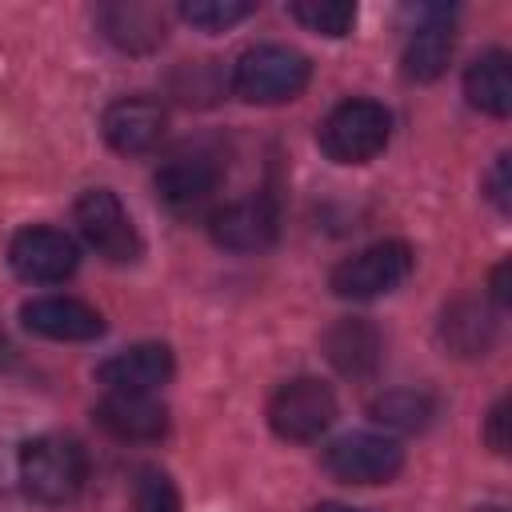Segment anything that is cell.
<instances>
[{"label": "cell", "mask_w": 512, "mask_h": 512, "mask_svg": "<svg viewBox=\"0 0 512 512\" xmlns=\"http://www.w3.org/2000/svg\"><path fill=\"white\" fill-rule=\"evenodd\" d=\"M88 480V452L80 440L44 432L20 448V484L36 504H68Z\"/></svg>", "instance_id": "6da1fadb"}, {"label": "cell", "mask_w": 512, "mask_h": 512, "mask_svg": "<svg viewBox=\"0 0 512 512\" xmlns=\"http://www.w3.org/2000/svg\"><path fill=\"white\" fill-rule=\"evenodd\" d=\"M312 80V60L288 44H256L232 64V92L248 104L296 100Z\"/></svg>", "instance_id": "7a4b0ae2"}, {"label": "cell", "mask_w": 512, "mask_h": 512, "mask_svg": "<svg viewBox=\"0 0 512 512\" xmlns=\"http://www.w3.org/2000/svg\"><path fill=\"white\" fill-rule=\"evenodd\" d=\"M320 148L336 164H368L388 148L392 116L376 100H344L320 120Z\"/></svg>", "instance_id": "3957f363"}, {"label": "cell", "mask_w": 512, "mask_h": 512, "mask_svg": "<svg viewBox=\"0 0 512 512\" xmlns=\"http://www.w3.org/2000/svg\"><path fill=\"white\" fill-rule=\"evenodd\" d=\"M412 264H416V256L404 240H380V244H368L356 256L340 260L332 268L328 284L344 300H376V296L396 292L408 280Z\"/></svg>", "instance_id": "277c9868"}, {"label": "cell", "mask_w": 512, "mask_h": 512, "mask_svg": "<svg viewBox=\"0 0 512 512\" xmlns=\"http://www.w3.org/2000/svg\"><path fill=\"white\" fill-rule=\"evenodd\" d=\"M332 420H336V396L316 376H296V380L280 384L268 400V424L280 440L308 444L320 432H328Z\"/></svg>", "instance_id": "5b68a950"}, {"label": "cell", "mask_w": 512, "mask_h": 512, "mask_svg": "<svg viewBox=\"0 0 512 512\" xmlns=\"http://www.w3.org/2000/svg\"><path fill=\"white\" fill-rule=\"evenodd\" d=\"M76 224L80 236L88 240V248L112 264H132L140 256V236L132 216L124 212V204L116 200V192L108 188H88L76 200Z\"/></svg>", "instance_id": "8992f818"}, {"label": "cell", "mask_w": 512, "mask_h": 512, "mask_svg": "<svg viewBox=\"0 0 512 512\" xmlns=\"http://www.w3.org/2000/svg\"><path fill=\"white\" fill-rule=\"evenodd\" d=\"M324 464L344 484H388L404 468V448L392 436L352 432L328 444Z\"/></svg>", "instance_id": "52a82bcc"}, {"label": "cell", "mask_w": 512, "mask_h": 512, "mask_svg": "<svg viewBox=\"0 0 512 512\" xmlns=\"http://www.w3.org/2000/svg\"><path fill=\"white\" fill-rule=\"evenodd\" d=\"M8 264L28 284H60V280H68L76 272L80 252H76V244H72L68 232L36 224V228H24V232L12 236Z\"/></svg>", "instance_id": "ba28073f"}, {"label": "cell", "mask_w": 512, "mask_h": 512, "mask_svg": "<svg viewBox=\"0 0 512 512\" xmlns=\"http://www.w3.org/2000/svg\"><path fill=\"white\" fill-rule=\"evenodd\" d=\"M216 184H220V164L204 152H180L168 164H160V172H156V196L176 216L204 212Z\"/></svg>", "instance_id": "9c48e42d"}, {"label": "cell", "mask_w": 512, "mask_h": 512, "mask_svg": "<svg viewBox=\"0 0 512 512\" xmlns=\"http://www.w3.org/2000/svg\"><path fill=\"white\" fill-rule=\"evenodd\" d=\"M276 228H280V216H276V204L268 196L232 200L208 216L212 240L228 252H260L276 240Z\"/></svg>", "instance_id": "30bf717a"}, {"label": "cell", "mask_w": 512, "mask_h": 512, "mask_svg": "<svg viewBox=\"0 0 512 512\" xmlns=\"http://www.w3.org/2000/svg\"><path fill=\"white\" fill-rule=\"evenodd\" d=\"M96 424L128 444H148L168 432V408L148 392H108L96 404Z\"/></svg>", "instance_id": "8fae6325"}, {"label": "cell", "mask_w": 512, "mask_h": 512, "mask_svg": "<svg viewBox=\"0 0 512 512\" xmlns=\"http://www.w3.org/2000/svg\"><path fill=\"white\" fill-rule=\"evenodd\" d=\"M104 140L124 152V156H140V152H152L168 128V116L156 100H144V96H124L116 104L104 108Z\"/></svg>", "instance_id": "7c38bea8"}, {"label": "cell", "mask_w": 512, "mask_h": 512, "mask_svg": "<svg viewBox=\"0 0 512 512\" xmlns=\"http://www.w3.org/2000/svg\"><path fill=\"white\" fill-rule=\"evenodd\" d=\"M172 348L168 344H132L116 356H108L100 368H96V380L108 388V392H156L160 384L172 380Z\"/></svg>", "instance_id": "4fadbf2b"}, {"label": "cell", "mask_w": 512, "mask_h": 512, "mask_svg": "<svg viewBox=\"0 0 512 512\" xmlns=\"http://www.w3.org/2000/svg\"><path fill=\"white\" fill-rule=\"evenodd\" d=\"M28 332L48 340H96L104 332V316L76 296H40L20 308Z\"/></svg>", "instance_id": "5bb4252c"}, {"label": "cell", "mask_w": 512, "mask_h": 512, "mask_svg": "<svg viewBox=\"0 0 512 512\" xmlns=\"http://www.w3.org/2000/svg\"><path fill=\"white\" fill-rule=\"evenodd\" d=\"M448 16H452L448 8H420V20L408 32V44H404V56H400L408 80L428 84V80H436L448 68L452 44H456Z\"/></svg>", "instance_id": "9a60e30c"}, {"label": "cell", "mask_w": 512, "mask_h": 512, "mask_svg": "<svg viewBox=\"0 0 512 512\" xmlns=\"http://www.w3.org/2000/svg\"><path fill=\"white\" fill-rule=\"evenodd\" d=\"M380 332L376 324L368 320H336L328 332H324V356L336 364V372L344 376H372L376 364H380Z\"/></svg>", "instance_id": "2e32d148"}, {"label": "cell", "mask_w": 512, "mask_h": 512, "mask_svg": "<svg viewBox=\"0 0 512 512\" xmlns=\"http://www.w3.org/2000/svg\"><path fill=\"white\" fill-rule=\"evenodd\" d=\"M464 96L472 108H480L488 116H508L512 112V60H508V52L492 48V52L476 56L464 72Z\"/></svg>", "instance_id": "e0dca14e"}, {"label": "cell", "mask_w": 512, "mask_h": 512, "mask_svg": "<svg viewBox=\"0 0 512 512\" xmlns=\"http://www.w3.org/2000/svg\"><path fill=\"white\" fill-rule=\"evenodd\" d=\"M104 36L124 52H148L164 40V16L144 4H112L100 12Z\"/></svg>", "instance_id": "ac0fdd59"}, {"label": "cell", "mask_w": 512, "mask_h": 512, "mask_svg": "<svg viewBox=\"0 0 512 512\" xmlns=\"http://www.w3.org/2000/svg\"><path fill=\"white\" fill-rule=\"evenodd\" d=\"M492 332H496V324L480 308V300H456L440 324V336L456 356H480L492 344Z\"/></svg>", "instance_id": "d6986e66"}, {"label": "cell", "mask_w": 512, "mask_h": 512, "mask_svg": "<svg viewBox=\"0 0 512 512\" xmlns=\"http://www.w3.org/2000/svg\"><path fill=\"white\" fill-rule=\"evenodd\" d=\"M432 416H436V400L416 388H396V392H384L380 400H372V420L384 428H396V432H420V428H428Z\"/></svg>", "instance_id": "ffe728a7"}, {"label": "cell", "mask_w": 512, "mask_h": 512, "mask_svg": "<svg viewBox=\"0 0 512 512\" xmlns=\"http://www.w3.org/2000/svg\"><path fill=\"white\" fill-rule=\"evenodd\" d=\"M288 12L296 24L320 36H348L356 24V4H344V0H296Z\"/></svg>", "instance_id": "44dd1931"}, {"label": "cell", "mask_w": 512, "mask_h": 512, "mask_svg": "<svg viewBox=\"0 0 512 512\" xmlns=\"http://www.w3.org/2000/svg\"><path fill=\"white\" fill-rule=\"evenodd\" d=\"M252 12H256V4H248V0H188V4H180V16L208 32H224L240 20H248Z\"/></svg>", "instance_id": "7402d4cb"}, {"label": "cell", "mask_w": 512, "mask_h": 512, "mask_svg": "<svg viewBox=\"0 0 512 512\" xmlns=\"http://www.w3.org/2000/svg\"><path fill=\"white\" fill-rule=\"evenodd\" d=\"M132 512H180V492L168 472L144 468L132 488Z\"/></svg>", "instance_id": "603a6c76"}, {"label": "cell", "mask_w": 512, "mask_h": 512, "mask_svg": "<svg viewBox=\"0 0 512 512\" xmlns=\"http://www.w3.org/2000/svg\"><path fill=\"white\" fill-rule=\"evenodd\" d=\"M508 192H512V180H508V156H500V160H496V168L488 172V196H492V204H496L500 212H508V208H512Z\"/></svg>", "instance_id": "cb8c5ba5"}, {"label": "cell", "mask_w": 512, "mask_h": 512, "mask_svg": "<svg viewBox=\"0 0 512 512\" xmlns=\"http://www.w3.org/2000/svg\"><path fill=\"white\" fill-rule=\"evenodd\" d=\"M484 440L492 444V452H508V404H504V400H500V404L488 412Z\"/></svg>", "instance_id": "d4e9b609"}, {"label": "cell", "mask_w": 512, "mask_h": 512, "mask_svg": "<svg viewBox=\"0 0 512 512\" xmlns=\"http://www.w3.org/2000/svg\"><path fill=\"white\" fill-rule=\"evenodd\" d=\"M492 296H496L500 304H508V300H512V292H508V260H500V264H496V272H492Z\"/></svg>", "instance_id": "484cf974"}, {"label": "cell", "mask_w": 512, "mask_h": 512, "mask_svg": "<svg viewBox=\"0 0 512 512\" xmlns=\"http://www.w3.org/2000/svg\"><path fill=\"white\" fill-rule=\"evenodd\" d=\"M312 512H360V508H344V504H320V508H312Z\"/></svg>", "instance_id": "4316f807"}, {"label": "cell", "mask_w": 512, "mask_h": 512, "mask_svg": "<svg viewBox=\"0 0 512 512\" xmlns=\"http://www.w3.org/2000/svg\"><path fill=\"white\" fill-rule=\"evenodd\" d=\"M0 352H4V336H0Z\"/></svg>", "instance_id": "83f0119b"}]
</instances>
